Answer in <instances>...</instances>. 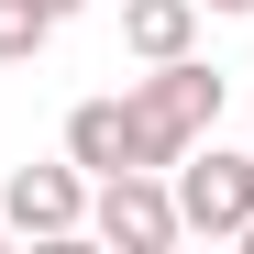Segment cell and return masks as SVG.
I'll use <instances>...</instances> for the list:
<instances>
[{"mask_svg":"<svg viewBox=\"0 0 254 254\" xmlns=\"http://www.w3.org/2000/svg\"><path fill=\"white\" fill-rule=\"evenodd\" d=\"M122 122H133V166H177L199 133H221V66L199 56H166L122 89Z\"/></svg>","mask_w":254,"mask_h":254,"instance_id":"obj_1","label":"cell"},{"mask_svg":"<svg viewBox=\"0 0 254 254\" xmlns=\"http://www.w3.org/2000/svg\"><path fill=\"white\" fill-rule=\"evenodd\" d=\"M89 232L122 243V254H166V243L188 232L177 221V177H166V166H111L100 199H89Z\"/></svg>","mask_w":254,"mask_h":254,"instance_id":"obj_2","label":"cell"},{"mask_svg":"<svg viewBox=\"0 0 254 254\" xmlns=\"http://www.w3.org/2000/svg\"><path fill=\"white\" fill-rule=\"evenodd\" d=\"M166 177H177V221H188V232L243 243V221H254V155H221V144L199 133L177 166H166Z\"/></svg>","mask_w":254,"mask_h":254,"instance_id":"obj_3","label":"cell"},{"mask_svg":"<svg viewBox=\"0 0 254 254\" xmlns=\"http://www.w3.org/2000/svg\"><path fill=\"white\" fill-rule=\"evenodd\" d=\"M0 221H11V232H45V243L89 232V188H77V155H66V166H11V188H0Z\"/></svg>","mask_w":254,"mask_h":254,"instance_id":"obj_4","label":"cell"},{"mask_svg":"<svg viewBox=\"0 0 254 254\" xmlns=\"http://www.w3.org/2000/svg\"><path fill=\"white\" fill-rule=\"evenodd\" d=\"M122 45H133L144 66L188 56V45H199V0H122Z\"/></svg>","mask_w":254,"mask_h":254,"instance_id":"obj_5","label":"cell"},{"mask_svg":"<svg viewBox=\"0 0 254 254\" xmlns=\"http://www.w3.org/2000/svg\"><path fill=\"white\" fill-rule=\"evenodd\" d=\"M66 155H77V177L133 166V122H122V100H77V111H66Z\"/></svg>","mask_w":254,"mask_h":254,"instance_id":"obj_6","label":"cell"},{"mask_svg":"<svg viewBox=\"0 0 254 254\" xmlns=\"http://www.w3.org/2000/svg\"><path fill=\"white\" fill-rule=\"evenodd\" d=\"M56 45V0H0V66H33Z\"/></svg>","mask_w":254,"mask_h":254,"instance_id":"obj_7","label":"cell"},{"mask_svg":"<svg viewBox=\"0 0 254 254\" xmlns=\"http://www.w3.org/2000/svg\"><path fill=\"white\" fill-rule=\"evenodd\" d=\"M199 11H254V0H199Z\"/></svg>","mask_w":254,"mask_h":254,"instance_id":"obj_8","label":"cell"},{"mask_svg":"<svg viewBox=\"0 0 254 254\" xmlns=\"http://www.w3.org/2000/svg\"><path fill=\"white\" fill-rule=\"evenodd\" d=\"M66 11H77V0H56V22H66Z\"/></svg>","mask_w":254,"mask_h":254,"instance_id":"obj_9","label":"cell"},{"mask_svg":"<svg viewBox=\"0 0 254 254\" xmlns=\"http://www.w3.org/2000/svg\"><path fill=\"white\" fill-rule=\"evenodd\" d=\"M0 243H11V221H0Z\"/></svg>","mask_w":254,"mask_h":254,"instance_id":"obj_10","label":"cell"}]
</instances>
